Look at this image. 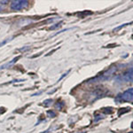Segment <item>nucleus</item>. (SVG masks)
<instances>
[{"mask_svg":"<svg viewBox=\"0 0 133 133\" xmlns=\"http://www.w3.org/2000/svg\"><path fill=\"white\" fill-rule=\"evenodd\" d=\"M116 66H112L109 69H108L107 71L103 72L101 75L99 76H96L95 78H92V79H90L87 83H96V82H103V81H107V80H109V79L112 77V76L115 73L116 71Z\"/></svg>","mask_w":133,"mask_h":133,"instance_id":"f257e3e1","label":"nucleus"},{"mask_svg":"<svg viewBox=\"0 0 133 133\" xmlns=\"http://www.w3.org/2000/svg\"><path fill=\"white\" fill-rule=\"evenodd\" d=\"M21 58V56H18V57H16V58H14V59H12L10 62H7V63H5V65H3V66H0V69H5V68H10L11 66H12L14 65L15 62L18 61L19 59Z\"/></svg>","mask_w":133,"mask_h":133,"instance_id":"423d86ee","label":"nucleus"},{"mask_svg":"<svg viewBox=\"0 0 133 133\" xmlns=\"http://www.w3.org/2000/svg\"><path fill=\"white\" fill-rule=\"evenodd\" d=\"M47 115H48L49 117L53 118L56 116V113H55L54 111H48V112H47Z\"/></svg>","mask_w":133,"mask_h":133,"instance_id":"1a4fd4ad","label":"nucleus"},{"mask_svg":"<svg viewBox=\"0 0 133 133\" xmlns=\"http://www.w3.org/2000/svg\"><path fill=\"white\" fill-rule=\"evenodd\" d=\"M103 118H104V115H101V114L96 115L95 118H94V123H97V122L99 121L100 119H103Z\"/></svg>","mask_w":133,"mask_h":133,"instance_id":"6e6552de","label":"nucleus"},{"mask_svg":"<svg viewBox=\"0 0 133 133\" xmlns=\"http://www.w3.org/2000/svg\"><path fill=\"white\" fill-rule=\"evenodd\" d=\"M83 133H85V132H83Z\"/></svg>","mask_w":133,"mask_h":133,"instance_id":"a211bd4d","label":"nucleus"},{"mask_svg":"<svg viewBox=\"0 0 133 133\" xmlns=\"http://www.w3.org/2000/svg\"><path fill=\"white\" fill-rule=\"evenodd\" d=\"M132 77H133V69L130 68L126 73H124L123 76H117V79H121V82L125 83H130L132 82Z\"/></svg>","mask_w":133,"mask_h":133,"instance_id":"39448f33","label":"nucleus"},{"mask_svg":"<svg viewBox=\"0 0 133 133\" xmlns=\"http://www.w3.org/2000/svg\"><path fill=\"white\" fill-rule=\"evenodd\" d=\"M29 47L28 46V47H25V48H21V49H20V51H26V50H29Z\"/></svg>","mask_w":133,"mask_h":133,"instance_id":"ddd939ff","label":"nucleus"},{"mask_svg":"<svg viewBox=\"0 0 133 133\" xmlns=\"http://www.w3.org/2000/svg\"><path fill=\"white\" fill-rule=\"evenodd\" d=\"M133 100V89L130 88L127 91H125L123 94L118 95L117 98H115V101L121 102V101H127V102H132Z\"/></svg>","mask_w":133,"mask_h":133,"instance_id":"f03ea898","label":"nucleus"},{"mask_svg":"<svg viewBox=\"0 0 133 133\" xmlns=\"http://www.w3.org/2000/svg\"><path fill=\"white\" fill-rule=\"evenodd\" d=\"M52 102H53L52 99H46V100H44V106H46V107H48V106H50L51 103H52Z\"/></svg>","mask_w":133,"mask_h":133,"instance_id":"9d476101","label":"nucleus"},{"mask_svg":"<svg viewBox=\"0 0 133 133\" xmlns=\"http://www.w3.org/2000/svg\"><path fill=\"white\" fill-rule=\"evenodd\" d=\"M11 39H6V40H5V41H4L3 43H1V44H0V46H2V45H4V44H6V43H7L8 41H10Z\"/></svg>","mask_w":133,"mask_h":133,"instance_id":"f8f14e48","label":"nucleus"},{"mask_svg":"<svg viewBox=\"0 0 133 133\" xmlns=\"http://www.w3.org/2000/svg\"><path fill=\"white\" fill-rule=\"evenodd\" d=\"M108 92L107 90H104V89H101V88H98V89L95 90V91H93L91 92V94L89 95V97H91V98L90 99V101L92 102L94 100H97L98 98H100L101 97H104L105 95H106V93Z\"/></svg>","mask_w":133,"mask_h":133,"instance_id":"20e7f679","label":"nucleus"},{"mask_svg":"<svg viewBox=\"0 0 133 133\" xmlns=\"http://www.w3.org/2000/svg\"><path fill=\"white\" fill-rule=\"evenodd\" d=\"M29 1L26 0H14L11 2V9L14 11H20L29 6Z\"/></svg>","mask_w":133,"mask_h":133,"instance_id":"7ed1b4c3","label":"nucleus"},{"mask_svg":"<svg viewBox=\"0 0 133 133\" xmlns=\"http://www.w3.org/2000/svg\"><path fill=\"white\" fill-rule=\"evenodd\" d=\"M65 106V103L63 101H58L56 104H55V107H56L57 109H59V110H61L62 108Z\"/></svg>","mask_w":133,"mask_h":133,"instance_id":"0eeeda50","label":"nucleus"},{"mask_svg":"<svg viewBox=\"0 0 133 133\" xmlns=\"http://www.w3.org/2000/svg\"><path fill=\"white\" fill-rule=\"evenodd\" d=\"M130 133H132V132H130Z\"/></svg>","mask_w":133,"mask_h":133,"instance_id":"f3484780","label":"nucleus"},{"mask_svg":"<svg viewBox=\"0 0 133 133\" xmlns=\"http://www.w3.org/2000/svg\"><path fill=\"white\" fill-rule=\"evenodd\" d=\"M2 10H3V7H2V6L0 5V11H2Z\"/></svg>","mask_w":133,"mask_h":133,"instance_id":"2eb2a0df","label":"nucleus"},{"mask_svg":"<svg viewBox=\"0 0 133 133\" xmlns=\"http://www.w3.org/2000/svg\"><path fill=\"white\" fill-rule=\"evenodd\" d=\"M0 3L3 4V5H5L6 3H8V1H0Z\"/></svg>","mask_w":133,"mask_h":133,"instance_id":"4468645a","label":"nucleus"},{"mask_svg":"<svg viewBox=\"0 0 133 133\" xmlns=\"http://www.w3.org/2000/svg\"><path fill=\"white\" fill-rule=\"evenodd\" d=\"M61 22L57 23V24H55L54 26H51V27L50 28V29H57V28H59V26H61Z\"/></svg>","mask_w":133,"mask_h":133,"instance_id":"9b49d317","label":"nucleus"},{"mask_svg":"<svg viewBox=\"0 0 133 133\" xmlns=\"http://www.w3.org/2000/svg\"><path fill=\"white\" fill-rule=\"evenodd\" d=\"M0 113H2V110H1V109H0Z\"/></svg>","mask_w":133,"mask_h":133,"instance_id":"dca6fc26","label":"nucleus"}]
</instances>
